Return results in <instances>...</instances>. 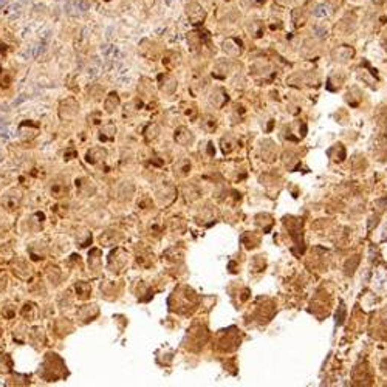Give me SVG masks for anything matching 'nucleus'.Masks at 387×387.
Here are the masks:
<instances>
[{"instance_id":"obj_1","label":"nucleus","mask_w":387,"mask_h":387,"mask_svg":"<svg viewBox=\"0 0 387 387\" xmlns=\"http://www.w3.org/2000/svg\"><path fill=\"white\" fill-rule=\"evenodd\" d=\"M76 5L79 8V11H87L89 10V2H85V0H76Z\"/></svg>"},{"instance_id":"obj_2","label":"nucleus","mask_w":387,"mask_h":387,"mask_svg":"<svg viewBox=\"0 0 387 387\" xmlns=\"http://www.w3.org/2000/svg\"><path fill=\"white\" fill-rule=\"evenodd\" d=\"M336 319H338V324H342V320H344V305L339 307V314H336Z\"/></svg>"},{"instance_id":"obj_3","label":"nucleus","mask_w":387,"mask_h":387,"mask_svg":"<svg viewBox=\"0 0 387 387\" xmlns=\"http://www.w3.org/2000/svg\"><path fill=\"white\" fill-rule=\"evenodd\" d=\"M8 4V0H0V8H4Z\"/></svg>"},{"instance_id":"obj_4","label":"nucleus","mask_w":387,"mask_h":387,"mask_svg":"<svg viewBox=\"0 0 387 387\" xmlns=\"http://www.w3.org/2000/svg\"><path fill=\"white\" fill-rule=\"evenodd\" d=\"M373 2H376V4H385L387 0H373Z\"/></svg>"}]
</instances>
